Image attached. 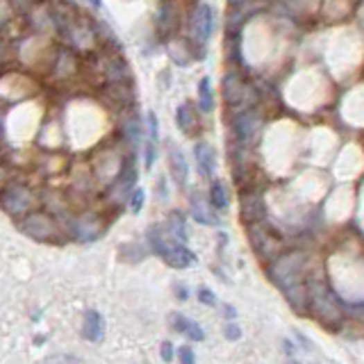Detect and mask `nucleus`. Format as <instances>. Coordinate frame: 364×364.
I'll use <instances>...</instances> for the list:
<instances>
[{"label":"nucleus","mask_w":364,"mask_h":364,"mask_svg":"<svg viewBox=\"0 0 364 364\" xmlns=\"http://www.w3.org/2000/svg\"><path fill=\"white\" fill-rule=\"evenodd\" d=\"M64 223V232H67V239L78 241V244H92V241L101 239L105 232H107V214L103 209H94V207H80L73 209L69 216L62 218Z\"/></svg>","instance_id":"f257e3e1"},{"label":"nucleus","mask_w":364,"mask_h":364,"mask_svg":"<svg viewBox=\"0 0 364 364\" xmlns=\"http://www.w3.org/2000/svg\"><path fill=\"white\" fill-rule=\"evenodd\" d=\"M307 294H310V307H307V312H312L317 323H321L323 328L335 333L344 321V310L339 307V301L333 294V289L323 280H310L307 282Z\"/></svg>","instance_id":"f03ea898"},{"label":"nucleus","mask_w":364,"mask_h":364,"mask_svg":"<svg viewBox=\"0 0 364 364\" xmlns=\"http://www.w3.org/2000/svg\"><path fill=\"white\" fill-rule=\"evenodd\" d=\"M16 225H19V230L26 234L28 239L39 241V244H60V241L67 239L62 218H58L51 212H46L44 207L32 209L30 214L19 218Z\"/></svg>","instance_id":"7ed1b4c3"},{"label":"nucleus","mask_w":364,"mask_h":364,"mask_svg":"<svg viewBox=\"0 0 364 364\" xmlns=\"http://www.w3.org/2000/svg\"><path fill=\"white\" fill-rule=\"evenodd\" d=\"M39 205H42L39 191L23 180H16L14 177V180H10L0 189V209L10 218H14V221L30 214L32 209H37Z\"/></svg>","instance_id":"20e7f679"},{"label":"nucleus","mask_w":364,"mask_h":364,"mask_svg":"<svg viewBox=\"0 0 364 364\" xmlns=\"http://www.w3.org/2000/svg\"><path fill=\"white\" fill-rule=\"evenodd\" d=\"M137 180H139V168H137L135 153H128L119 175L103 189V203L110 209H116V212L123 209L128 200H130V193L137 187Z\"/></svg>","instance_id":"39448f33"},{"label":"nucleus","mask_w":364,"mask_h":364,"mask_svg":"<svg viewBox=\"0 0 364 364\" xmlns=\"http://www.w3.org/2000/svg\"><path fill=\"white\" fill-rule=\"evenodd\" d=\"M92 62V73L101 80L103 85L107 83H125L132 80V71L128 62L121 58V53H114V46H101L98 51L87 55Z\"/></svg>","instance_id":"423d86ee"},{"label":"nucleus","mask_w":364,"mask_h":364,"mask_svg":"<svg viewBox=\"0 0 364 364\" xmlns=\"http://www.w3.org/2000/svg\"><path fill=\"white\" fill-rule=\"evenodd\" d=\"M305 264H307V257L303 250H289V253L273 257V262L269 264V278L273 285H278L285 291L287 287L301 282Z\"/></svg>","instance_id":"0eeeda50"},{"label":"nucleus","mask_w":364,"mask_h":364,"mask_svg":"<svg viewBox=\"0 0 364 364\" xmlns=\"http://www.w3.org/2000/svg\"><path fill=\"white\" fill-rule=\"evenodd\" d=\"M125 155H121L119 148H110V146H103L94 153V159H92V173H94V180L98 184L101 189H105L107 184L114 180L119 175L121 166H123Z\"/></svg>","instance_id":"6e6552de"},{"label":"nucleus","mask_w":364,"mask_h":364,"mask_svg":"<svg viewBox=\"0 0 364 364\" xmlns=\"http://www.w3.org/2000/svg\"><path fill=\"white\" fill-rule=\"evenodd\" d=\"M223 101L228 107H253L257 103V92L250 87L237 71H228L223 76Z\"/></svg>","instance_id":"1a4fd4ad"},{"label":"nucleus","mask_w":364,"mask_h":364,"mask_svg":"<svg viewBox=\"0 0 364 364\" xmlns=\"http://www.w3.org/2000/svg\"><path fill=\"white\" fill-rule=\"evenodd\" d=\"M80 58L76 51H71L69 46H62L55 51V55L51 58V67H48V76L51 80L60 85H69L80 76Z\"/></svg>","instance_id":"9d476101"},{"label":"nucleus","mask_w":364,"mask_h":364,"mask_svg":"<svg viewBox=\"0 0 364 364\" xmlns=\"http://www.w3.org/2000/svg\"><path fill=\"white\" fill-rule=\"evenodd\" d=\"M262 125H264V119L260 116V112H257L255 107H244V110L234 112V114L230 116V128H232L234 141L246 144V146H250L257 139Z\"/></svg>","instance_id":"9b49d317"},{"label":"nucleus","mask_w":364,"mask_h":364,"mask_svg":"<svg viewBox=\"0 0 364 364\" xmlns=\"http://www.w3.org/2000/svg\"><path fill=\"white\" fill-rule=\"evenodd\" d=\"M212 32H214V10L203 3L189 14V42L193 46V51H196V55L203 53L200 48L209 42Z\"/></svg>","instance_id":"f8f14e48"},{"label":"nucleus","mask_w":364,"mask_h":364,"mask_svg":"<svg viewBox=\"0 0 364 364\" xmlns=\"http://www.w3.org/2000/svg\"><path fill=\"white\" fill-rule=\"evenodd\" d=\"M182 23V12H180V3L177 0H162L159 10L155 14V32L162 42H168L177 35Z\"/></svg>","instance_id":"ddd939ff"},{"label":"nucleus","mask_w":364,"mask_h":364,"mask_svg":"<svg viewBox=\"0 0 364 364\" xmlns=\"http://www.w3.org/2000/svg\"><path fill=\"white\" fill-rule=\"evenodd\" d=\"M101 101L107 105V107L116 110V112L130 110L135 105V101H137L132 80H125V83H107V85H103L101 87Z\"/></svg>","instance_id":"4468645a"},{"label":"nucleus","mask_w":364,"mask_h":364,"mask_svg":"<svg viewBox=\"0 0 364 364\" xmlns=\"http://www.w3.org/2000/svg\"><path fill=\"white\" fill-rule=\"evenodd\" d=\"M239 216L244 225L257 223L266 218V203H264V191L260 187H248L239 193Z\"/></svg>","instance_id":"2eb2a0df"},{"label":"nucleus","mask_w":364,"mask_h":364,"mask_svg":"<svg viewBox=\"0 0 364 364\" xmlns=\"http://www.w3.org/2000/svg\"><path fill=\"white\" fill-rule=\"evenodd\" d=\"M119 135H121V139H123V144L128 146V148H132V150L139 148L144 128H141V121H139V116L135 114L132 107L125 110V116L119 123Z\"/></svg>","instance_id":"dca6fc26"},{"label":"nucleus","mask_w":364,"mask_h":364,"mask_svg":"<svg viewBox=\"0 0 364 364\" xmlns=\"http://www.w3.org/2000/svg\"><path fill=\"white\" fill-rule=\"evenodd\" d=\"M80 335L83 339L92 344H101L105 339V319L101 317V312L87 310L83 317V326H80Z\"/></svg>","instance_id":"f3484780"},{"label":"nucleus","mask_w":364,"mask_h":364,"mask_svg":"<svg viewBox=\"0 0 364 364\" xmlns=\"http://www.w3.org/2000/svg\"><path fill=\"white\" fill-rule=\"evenodd\" d=\"M39 196H42V207L46 209V212L55 214L58 218H64V216H69L73 212L71 198L64 196V193H60V191L46 189L44 193H39Z\"/></svg>","instance_id":"a211bd4d"},{"label":"nucleus","mask_w":364,"mask_h":364,"mask_svg":"<svg viewBox=\"0 0 364 364\" xmlns=\"http://www.w3.org/2000/svg\"><path fill=\"white\" fill-rule=\"evenodd\" d=\"M168 168H171V175L175 184H180L184 187L187 184V177H189V164H187V157H184V153L180 150V146L175 144H168Z\"/></svg>","instance_id":"6ab92c4d"},{"label":"nucleus","mask_w":364,"mask_h":364,"mask_svg":"<svg viewBox=\"0 0 364 364\" xmlns=\"http://www.w3.org/2000/svg\"><path fill=\"white\" fill-rule=\"evenodd\" d=\"M162 260L171 266V269H189V266H193L198 262L196 253L189 250L184 244H173L164 255H162Z\"/></svg>","instance_id":"aec40b11"},{"label":"nucleus","mask_w":364,"mask_h":364,"mask_svg":"<svg viewBox=\"0 0 364 364\" xmlns=\"http://www.w3.org/2000/svg\"><path fill=\"white\" fill-rule=\"evenodd\" d=\"M175 123L182 130V135L187 137H196L200 130V121H198V112L193 110L191 103H182L180 107L175 110Z\"/></svg>","instance_id":"412c9836"},{"label":"nucleus","mask_w":364,"mask_h":364,"mask_svg":"<svg viewBox=\"0 0 364 364\" xmlns=\"http://www.w3.org/2000/svg\"><path fill=\"white\" fill-rule=\"evenodd\" d=\"M193 157H196V166H198V173L203 177H212L214 171H216V153L209 144L200 141L196 144V148H193Z\"/></svg>","instance_id":"4be33fe9"},{"label":"nucleus","mask_w":364,"mask_h":364,"mask_svg":"<svg viewBox=\"0 0 364 364\" xmlns=\"http://www.w3.org/2000/svg\"><path fill=\"white\" fill-rule=\"evenodd\" d=\"M212 203L209 200H205L200 193H193L191 196V216H193V221H198V223H203V225H218L221 221H218V216L212 212Z\"/></svg>","instance_id":"5701e85b"},{"label":"nucleus","mask_w":364,"mask_h":364,"mask_svg":"<svg viewBox=\"0 0 364 364\" xmlns=\"http://www.w3.org/2000/svg\"><path fill=\"white\" fill-rule=\"evenodd\" d=\"M146 241H148V248H150V253H155V255H164L168 248H171L175 241L168 239V234L164 230V225H157V223H153L148 230H146Z\"/></svg>","instance_id":"b1692460"},{"label":"nucleus","mask_w":364,"mask_h":364,"mask_svg":"<svg viewBox=\"0 0 364 364\" xmlns=\"http://www.w3.org/2000/svg\"><path fill=\"white\" fill-rule=\"evenodd\" d=\"M171 326L177 330V333H182V335H187L191 342H203L205 339V330L200 323H196L193 319H187L184 314L180 312H173L171 314Z\"/></svg>","instance_id":"393cba45"},{"label":"nucleus","mask_w":364,"mask_h":364,"mask_svg":"<svg viewBox=\"0 0 364 364\" xmlns=\"http://www.w3.org/2000/svg\"><path fill=\"white\" fill-rule=\"evenodd\" d=\"M166 48H168V55H171V60L177 64V67H187V64L191 62V58H196V51H193L191 42H184V39H177V37L168 39Z\"/></svg>","instance_id":"a878e982"},{"label":"nucleus","mask_w":364,"mask_h":364,"mask_svg":"<svg viewBox=\"0 0 364 364\" xmlns=\"http://www.w3.org/2000/svg\"><path fill=\"white\" fill-rule=\"evenodd\" d=\"M285 298L287 303L294 307L296 314H307V307H310V294H307V282H296L285 289Z\"/></svg>","instance_id":"bb28decb"},{"label":"nucleus","mask_w":364,"mask_h":364,"mask_svg":"<svg viewBox=\"0 0 364 364\" xmlns=\"http://www.w3.org/2000/svg\"><path fill=\"white\" fill-rule=\"evenodd\" d=\"M164 230H166L168 239H171V241H175V244H184V241H187V228H184L182 212H171V214H168Z\"/></svg>","instance_id":"cd10ccee"},{"label":"nucleus","mask_w":364,"mask_h":364,"mask_svg":"<svg viewBox=\"0 0 364 364\" xmlns=\"http://www.w3.org/2000/svg\"><path fill=\"white\" fill-rule=\"evenodd\" d=\"M198 110L200 114H209L214 110V92H212V80L203 78L198 83Z\"/></svg>","instance_id":"c85d7f7f"},{"label":"nucleus","mask_w":364,"mask_h":364,"mask_svg":"<svg viewBox=\"0 0 364 364\" xmlns=\"http://www.w3.org/2000/svg\"><path fill=\"white\" fill-rule=\"evenodd\" d=\"M207 200L212 203L214 209H225V207H228V203H230L228 189H225V184H223L221 180H212V184H209Z\"/></svg>","instance_id":"c756f323"},{"label":"nucleus","mask_w":364,"mask_h":364,"mask_svg":"<svg viewBox=\"0 0 364 364\" xmlns=\"http://www.w3.org/2000/svg\"><path fill=\"white\" fill-rule=\"evenodd\" d=\"M16 21V5L12 0H0V35Z\"/></svg>","instance_id":"7c9ffc66"},{"label":"nucleus","mask_w":364,"mask_h":364,"mask_svg":"<svg viewBox=\"0 0 364 364\" xmlns=\"http://www.w3.org/2000/svg\"><path fill=\"white\" fill-rule=\"evenodd\" d=\"M144 203H146V191L141 187H135V191L130 193V200H128V207H130L132 214H139L144 209Z\"/></svg>","instance_id":"2f4dec72"},{"label":"nucleus","mask_w":364,"mask_h":364,"mask_svg":"<svg viewBox=\"0 0 364 364\" xmlns=\"http://www.w3.org/2000/svg\"><path fill=\"white\" fill-rule=\"evenodd\" d=\"M155 155H157V141L148 139V144H146V150H144V164H146V168H150L153 164H155Z\"/></svg>","instance_id":"473e14b6"},{"label":"nucleus","mask_w":364,"mask_h":364,"mask_svg":"<svg viewBox=\"0 0 364 364\" xmlns=\"http://www.w3.org/2000/svg\"><path fill=\"white\" fill-rule=\"evenodd\" d=\"M198 301L203 303V305H207V307H214L218 301H216V294L209 287H200L198 289Z\"/></svg>","instance_id":"72a5a7b5"},{"label":"nucleus","mask_w":364,"mask_h":364,"mask_svg":"<svg viewBox=\"0 0 364 364\" xmlns=\"http://www.w3.org/2000/svg\"><path fill=\"white\" fill-rule=\"evenodd\" d=\"M146 121H148V137L153 141L159 139V123H157V114L155 112H148V116H146Z\"/></svg>","instance_id":"f704fd0d"},{"label":"nucleus","mask_w":364,"mask_h":364,"mask_svg":"<svg viewBox=\"0 0 364 364\" xmlns=\"http://www.w3.org/2000/svg\"><path fill=\"white\" fill-rule=\"evenodd\" d=\"M177 360L180 362H184V364H191V362H196V353H193V349L191 346H180V349H177Z\"/></svg>","instance_id":"c9c22d12"},{"label":"nucleus","mask_w":364,"mask_h":364,"mask_svg":"<svg viewBox=\"0 0 364 364\" xmlns=\"http://www.w3.org/2000/svg\"><path fill=\"white\" fill-rule=\"evenodd\" d=\"M10 180H14V171L5 164V162H0V189H3Z\"/></svg>","instance_id":"e433bc0d"},{"label":"nucleus","mask_w":364,"mask_h":364,"mask_svg":"<svg viewBox=\"0 0 364 364\" xmlns=\"http://www.w3.org/2000/svg\"><path fill=\"white\" fill-rule=\"evenodd\" d=\"M223 335H225V339H230V342H237V339L241 337V330H239L237 323H228V326L223 328Z\"/></svg>","instance_id":"4c0bfd02"},{"label":"nucleus","mask_w":364,"mask_h":364,"mask_svg":"<svg viewBox=\"0 0 364 364\" xmlns=\"http://www.w3.org/2000/svg\"><path fill=\"white\" fill-rule=\"evenodd\" d=\"M10 55H12V51H10V44H7L5 39L0 37V64H5L7 60H10Z\"/></svg>","instance_id":"58836bf2"},{"label":"nucleus","mask_w":364,"mask_h":364,"mask_svg":"<svg viewBox=\"0 0 364 364\" xmlns=\"http://www.w3.org/2000/svg\"><path fill=\"white\" fill-rule=\"evenodd\" d=\"M162 360H164V362H171L173 360V344L171 342L162 344Z\"/></svg>","instance_id":"ea45409f"},{"label":"nucleus","mask_w":364,"mask_h":364,"mask_svg":"<svg viewBox=\"0 0 364 364\" xmlns=\"http://www.w3.org/2000/svg\"><path fill=\"white\" fill-rule=\"evenodd\" d=\"M175 291H177V298H180V301H187L189 298V289H184L182 285H175Z\"/></svg>","instance_id":"a19ab883"},{"label":"nucleus","mask_w":364,"mask_h":364,"mask_svg":"<svg viewBox=\"0 0 364 364\" xmlns=\"http://www.w3.org/2000/svg\"><path fill=\"white\" fill-rule=\"evenodd\" d=\"M223 314H225V317H228V319H234V317H237V312H234V307L232 305H223Z\"/></svg>","instance_id":"79ce46f5"},{"label":"nucleus","mask_w":364,"mask_h":364,"mask_svg":"<svg viewBox=\"0 0 364 364\" xmlns=\"http://www.w3.org/2000/svg\"><path fill=\"white\" fill-rule=\"evenodd\" d=\"M89 3H92L96 10H101V7H103V0H89Z\"/></svg>","instance_id":"37998d69"},{"label":"nucleus","mask_w":364,"mask_h":364,"mask_svg":"<svg viewBox=\"0 0 364 364\" xmlns=\"http://www.w3.org/2000/svg\"><path fill=\"white\" fill-rule=\"evenodd\" d=\"M230 3V7H234V5H244V3H248V0H228Z\"/></svg>","instance_id":"c03bdc74"},{"label":"nucleus","mask_w":364,"mask_h":364,"mask_svg":"<svg viewBox=\"0 0 364 364\" xmlns=\"http://www.w3.org/2000/svg\"><path fill=\"white\" fill-rule=\"evenodd\" d=\"M32 3H37V0H26V5H32Z\"/></svg>","instance_id":"a18cd8bd"}]
</instances>
